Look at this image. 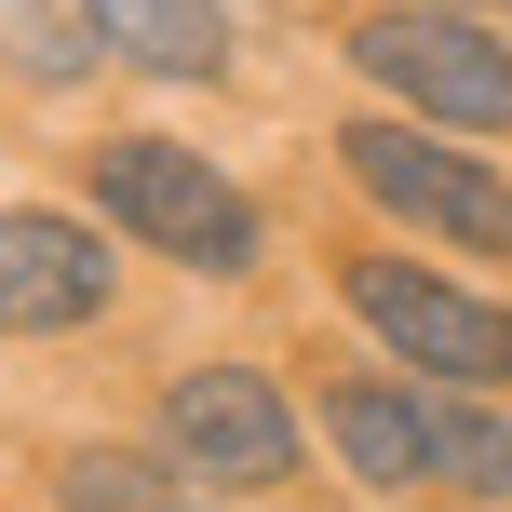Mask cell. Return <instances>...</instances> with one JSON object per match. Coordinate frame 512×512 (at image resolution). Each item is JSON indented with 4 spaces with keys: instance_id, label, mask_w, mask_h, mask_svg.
Returning a JSON list of instances; mask_svg holds the SVG:
<instances>
[{
    "instance_id": "cell-1",
    "label": "cell",
    "mask_w": 512,
    "mask_h": 512,
    "mask_svg": "<svg viewBox=\"0 0 512 512\" xmlns=\"http://www.w3.org/2000/svg\"><path fill=\"white\" fill-rule=\"evenodd\" d=\"M95 203H108V230H135L149 256L256 270V203L216 176V162H189L176 135H108V149H95Z\"/></svg>"
},
{
    "instance_id": "cell-2",
    "label": "cell",
    "mask_w": 512,
    "mask_h": 512,
    "mask_svg": "<svg viewBox=\"0 0 512 512\" xmlns=\"http://www.w3.org/2000/svg\"><path fill=\"white\" fill-rule=\"evenodd\" d=\"M351 68L391 81L418 122H472V135H512V54L459 14H364L351 27Z\"/></svg>"
},
{
    "instance_id": "cell-3",
    "label": "cell",
    "mask_w": 512,
    "mask_h": 512,
    "mask_svg": "<svg viewBox=\"0 0 512 512\" xmlns=\"http://www.w3.org/2000/svg\"><path fill=\"white\" fill-rule=\"evenodd\" d=\"M351 310H364L405 364H432V378H459V391H499V378H512V310L432 283L418 256H351Z\"/></svg>"
},
{
    "instance_id": "cell-4",
    "label": "cell",
    "mask_w": 512,
    "mask_h": 512,
    "mask_svg": "<svg viewBox=\"0 0 512 512\" xmlns=\"http://www.w3.org/2000/svg\"><path fill=\"white\" fill-rule=\"evenodd\" d=\"M162 432H176V459L203 472V486H230V499H270L283 472H297V418H283V391L256 378V364L176 378L162 391Z\"/></svg>"
},
{
    "instance_id": "cell-5",
    "label": "cell",
    "mask_w": 512,
    "mask_h": 512,
    "mask_svg": "<svg viewBox=\"0 0 512 512\" xmlns=\"http://www.w3.org/2000/svg\"><path fill=\"white\" fill-rule=\"evenodd\" d=\"M337 149H351V176L378 189L391 216H418V230H445V243H472V256H512V189L486 176V162L432 149L418 122H351Z\"/></svg>"
},
{
    "instance_id": "cell-6",
    "label": "cell",
    "mask_w": 512,
    "mask_h": 512,
    "mask_svg": "<svg viewBox=\"0 0 512 512\" xmlns=\"http://www.w3.org/2000/svg\"><path fill=\"white\" fill-rule=\"evenodd\" d=\"M108 310V243L81 216H0V324L14 337H68Z\"/></svg>"
},
{
    "instance_id": "cell-7",
    "label": "cell",
    "mask_w": 512,
    "mask_h": 512,
    "mask_svg": "<svg viewBox=\"0 0 512 512\" xmlns=\"http://www.w3.org/2000/svg\"><path fill=\"white\" fill-rule=\"evenodd\" d=\"M81 27L108 54H135L149 81H216L230 68V14L216 0H81Z\"/></svg>"
},
{
    "instance_id": "cell-8",
    "label": "cell",
    "mask_w": 512,
    "mask_h": 512,
    "mask_svg": "<svg viewBox=\"0 0 512 512\" xmlns=\"http://www.w3.org/2000/svg\"><path fill=\"white\" fill-rule=\"evenodd\" d=\"M418 459H432V486H459V499H512V418L459 405V391H418Z\"/></svg>"
},
{
    "instance_id": "cell-9",
    "label": "cell",
    "mask_w": 512,
    "mask_h": 512,
    "mask_svg": "<svg viewBox=\"0 0 512 512\" xmlns=\"http://www.w3.org/2000/svg\"><path fill=\"white\" fill-rule=\"evenodd\" d=\"M324 432H337V459H351L364 486H432V459H418V405H405V391H337Z\"/></svg>"
},
{
    "instance_id": "cell-10",
    "label": "cell",
    "mask_w": 512,
    "mask_h": 512,
    "mask_svg": "<svg viewBox=\"0 0 512 512\" xmlns=\"http://www.w3.org/2000/svg\"><path fill=\"white\" fill-rule=\"evenodd\" d=\"M54 499H68V512H189V499H176V472L122 459V445H95V459H68V472H54Z\"/></svg>"
},
{
    "instance_id": "cell-11",
    "label": "cell",
    "mask_w": 512,
    "mask_h": 512,
    "mask_svg": "<svg viewBox=\"0 0 512 512\" xmlns=\"http://www.w3.org/2000/svg\"><path fill=\"white\" fill-rule=\"evenodd\" d=\"M0 27H14V68H27V81H81V68H95L81 0H0Z\"/></svg>"
},
{
    "instance_id": "cell-12",
    "label": "cell",
    "mask_w": 512,
    "mask_h": 512,
    "mask_svg": "<svg viewBox=\"0 0 512 512\" xmlns=\"http://www.w3.org/2000/svg\"><path fill=\"white\" fill-rule=\"evenodd\" d=\"M486 14H512V0H486Z\"/></svg>"
}]
</instances>
